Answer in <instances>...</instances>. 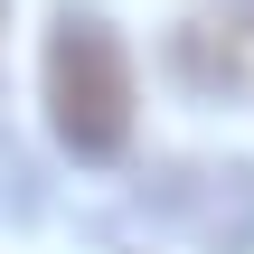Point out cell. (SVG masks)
I'll return each instance as SVG.
<instances>
[{"label":"cell","instance_id":"1","mask_svg":"<svg viewBox=\"0 0 254 254\" xmlns=\"http://www.w3.org/2000/svg\"><path fill=\"white\" fill-rule=\"evenodd\" d=\"M47 123L75 160H113L132 141V57L104 9H57L47 28Z\"/></svg>","mask_w":254,"mask_h":254}]
</instances>
